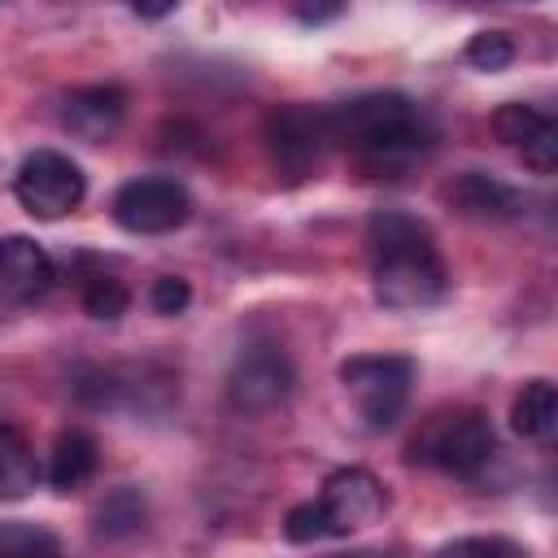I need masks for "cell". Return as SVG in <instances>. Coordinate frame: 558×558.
Here are the masks:
<instances>
[{
  "mask_svg": "<svg viewBox=\"0 0 558 558\" xmlns=\"http://www.w3.org/2000/svg\"><path fill=\"white\" fill-rule=\"evenodd\" d=\"M366 240H371V283L384 310L410 314L445 301L449 270L440 248L432 244V231L418 218L401 209H384L371 218Z\"/></svg>",
  "mask_w": 558,
  "mask_h": 558,
  "instance_id": "obj_1",
  "label": "cell"
},
{
  "mask_svg": "<svg viewBox=\"0 0 558 558\" xmlns=\"http://www.w3.org/2000/svg\"><path fill=\"white\" fill-rule=\"evenodd\" d=\"M323 113L331 144L362 153L375 170H401L432 148V126L423 109L401 92H366Z\"/></svg>",
  "mask_w": 558,
  "mask_h": 558,
  "instance_id": "obj_2",
  "label": "cell"
},
{
  "mask_svg": "<svg viewBox=\"0 0 558 558\" xmlns=\"http://www.w3.org/2000/svg\"><path fill=\"white\" fill-rule=\"evenodd\" d=\"M493 453H497V436L480 410H440L410 440V462L436 466L458 480H475L493 462Z\"/></svg>",
  "mask_w": 558,
  "mask_h": 558,
  "instance_id": "obj_3",
  "label": "cell"
},
{
  "mask_svg": "<svg viewBox=\"0 0 558 558\" xmlns=\"http://www.w3.org/2000/svg\"><path fill=\"white\" fill-rule=\"evenodd\" d=\"M340 384L357 405L362 427L384 432L401 418L414 388V357L405 353H357L340 362Z\"/></svg>",
  "mask_w": 558,
  "mask_h": 558,
  "instance_id": "obj_4",
  "label": "cell"
},
{
  "mask_svg": "<svg viewBox=\"0 0 558 558\" xmlns=\"http://www.w3.org/2000/svg\"><path fill=\"white\" fill-rule=\"evenodd\" d=\"M83 192H87L83 170H78L65 153H57V148H35V153L17 166V174H13V196H17V205H22L31 218H44V222L65 218L70 209H78V205H83Z\"/></svg>",
  "mask_w": 558,
  "mask_h": 558,
  "instance_id": "obj_5",
  "label": "cell"
},
{
  "mask_svg": "<svg viewBox=\"0 0 558 558\" xmlns=\"http://www.w3.org/2000/svg\"><path fill=\"white\" fill-rule=\"evenodd\" d=\"M113 222L131 235H166L174 227L187 222L192 214V196L179 179L170 174H144V179H131L113 192Z\"/></svg>",
  "mask_w": 558,
  "mask_h": 558,
  "instance_id": "obj_6",
  "label": "cell"
},
{
  "mask_svg": "<svg viewBox=\"0 0 558 558\" xmlns=\"http://www.w3.org/2000/svg\"><path fill=\"white\" fill-rule=\"evenodd\" d=\"M296 388V371H292V357L279 349V344H253L235 357L231 375H227V397L235 410H248V414H262V410H275L292 397Z\"/></svg>",
  "mask_w": 558,
  "mask_h": 558,
  "instance_id": "obj_7",
  "label": "cell"
},
{
  "mask_svg": "<svg viewBox=\"0 0 558 558\" xmlns=\"http://www.w3.org/2000/svg\"><path fill=\"white\" fill-rule=\"evenodd\" d=\"M388 497H384V484L366 471V466H340L327 475L314 510L323 519V532L327 536H349L366 523H375L384 514Z\"/></svg>",
  "mask_w": 558,
  "mask_h": 558,
  "instance_id": "obj_8",
  "label": "cell"
},
{
  "mask_svg": "<svg viewBox=\"0 0 558 558\" xmlns=\"http://www.w3.org/2000/svg\"><path fill=\"white\" fill-rule=\"evenodd\" d=\"M266 144H270V157H275V170L279 174L305 179L318 166L323 148L331 144L327 113L314 109V105H283L266 122Z\"/></svg>",
  "mask_w": 558,
  "mask_h": 558,
  "instance_id": "obj_9",
  "label": "cell"
},
{
  "mask_svg": "<svg viewBox=\"0 0 558 558\" xmlns=\"http://www.w3.org/2000/svg\"><path fill=\"white\" fill-rule=\"evenodd\" d=\"M493 131H497L501 144L519 148L523 161L536 174H554V166H558V122L549 113H541L536 105L510 100V105H501L493 113Z\"/></svg>",
  "mask_w": 558,
  "mask_h": 558,
  "instance_id": "obj_10",
  "label": "cell"
},
{
  "mask_svg": "<svg viewBox=\"0 0 558 558\" xmlns=\"http://www.w3.org/2000/svg\"><path fill=\"white\" fill-rule=\"evenodd\" d=\"M126 118V92L118 83H87L61 96V126L74 140L100 144L109 140Z\"/></svg>",
  "mask_w": 558,
  "mask_h": 558,
  "instance_id": "obj_11",
  "label": "cell"
},
{
  "mask_svg": "<svg viewBox=\"0 0 558 558\" xmlns=\"http://www.w3.org/2000/svg\"><path fill=\"white\" fill-rule=\"evenodd\" d=\"M57 270L44 244L31 235H4L0 240V305H31L52 288Z\"/></svg>",
  "mask_w": 558,
  "mask_h": 558,
  "instance_id": "obj_12",
  "label": "cell"
},
{
  "mask_svg": "<svg viewBox=\"0 0 558 558\" xmlns=\"http://www.w3.org/2000/svg\"><path fill=\"white\" fill-rule=\"evenodd\" d=\"M445 201L471 222H506V218H519V209H523V196L510 183H501L493 174H480V170H466V174L449 179Z\"/></svg>",
  "mask_w": 558,
  "mask_h": 558,
  "instance_id": "obj_13",
  "label": "cell"
},
{
  "mask_svg": "<svg viewBox=\"0 0 558 558\" xmlns=\"http://www.w3.org/2000/svg\"><path fill=\"white\" fill-rule=\"evenodd\" d=\"M96 462H100V449H96V436L83 432V427H70L52 440V453H48V484L57 493H74L83 488L92 475H96Z\"/></svg>",
  "mask_w": 558,
  "mask_h": 558,
  "instance_id": "obj_14",
  "label": "cell"
},
{
  "mask_svg": "<svg viewBox=\"0 0 558 558\" xmlns=\"http://www.w3.org/2000/svg\"><path fill=\"white\" fill-rule=\"evenodd\" d=\"M510 427L527 440H549L558 427V392L549 379H527L510 405Z\"/></svg>",
  "mask_w": 558,
  "mask_h": 558,
  "instance_id": "obj_15",
  "label": "cell"
},
{
  "mask_svg": "<svg viewBox=\"0 0 558 558\" xmlns=\"http://www.w3.org/2000/svg\"><path fill=\"white\" fill-rule=\"evenodd\" d=\"M39 458L17 427L0 423V501H17L39 484Z\"/></svg>",
  "mask_w": 558,
  "mask_h": 558,
  "instance_id": "obj_16",
  "label": "cell"
},
{
  "mask_svg": "<svg viewBox=\"0 0 558 558\" xmlns=\"http://www.w3.org/2000/svg\"><path fill=\"white\" fill-rule=\"evenodd\" d=\"M78 301H83V310H87L92 318L113 323V318L126 314L131 292H126V283H122L118 275H109V270H87V275H78Z\"/></svg>",
  "mask_w": 558,
  "mask_h": 558,
  "instance_id": "obj_17",
  "label": "cell"
},
{
  "mask_svg": "<svg viewBox=\"0 0 558 558\" xmlns=\"http://www.w3.org/2000/svg\"><path fill=\"white\" fill-rule=\"evenodd\" d=\"M144 514H148V506H144V497H140L135 488H113V493L96 506V532H100L105 541L135 536V532L144 527Z\"/></svg>",
  "mask_w": 558,
  "mask_h": 558,
  "instance_id": "obj_18",
  "label": "cell"
},
{
  "mask_svg": "<svg viewBox=\"0 0 558 558\" xmlns=\"http://www.w3.org/2000/svg\"><path fill=\"white\" fill-rule=\"evenodd\" d=\"M0 558H61V541L39 523L9 519L0 523Z\"/></svg>",
  "mask_w": 558,
  "mask_h": 558,
  "instance_id": "obj_19",
  "label": "cell"
},
{
  "mask_svg": "<svg viewBox=\"0 0 558 558\" xmlns=\"http://www.w3.org/2000/svg\"><path fill=\"white\" fill-rule=\"evenodd\" d=\"M466 61L475 65V70H506L510 61H514V44H510V35L506 31H480V35H471V44H466Z\"/></svg>",
  "mask_w": 558,
  "mask_h": 558,
  "instance_id": "obj_20",
  "label": "cell"
},
{
  "mask_svg": "<svg viewBox=\"0 0 558 558\" xmlns=\"http://www.w3.org/2000/svg\"><path fill=\"white\" fill-rule=\"evenodd\" d=\"M436 558H523L519 545L501 541V536H462L453 545H445Z\"/></svg>",
  "mask_w": 558,
  "mask_h": 558,
  "instance_id": "obj_21",
  "label": "cell"
},
{
  "mask_svg": "<svg viewBox=\"0 0 558 558\" xmlns=\"http://www.w3.org/2000/svg\"><path fill=\"white\" fill-rule=\"evenodd\" d=\"M187 301H192V288H187L183 275H157L153 288H148V305L157 314H183Z\"/></svg>",
  "mask_w": 558,
  "mask_h": 558,
  "instance_id": "obj_22",
  "label": "cell"
},
{
  "mask_svg": "<svg viewBox=\"0 0 558 558\" xmlns=\"http://www.w3.org/2000/svg\"><path fill=\"white\" fill-rule=\"evenodd\" d=\"M336 13H340V4H305V9H296L301 22H327V17H336Z\"/></svg>",
  "mask_w": 558,
  "mask_h": 558,
  "instance_id": "obj_23",
  "label": "cell"
},
{
  "mask_svg": "<svg viewBox=\"0 0 558 558\" xmlns=\"http://www.w3.org/2000/svg\"><path fill=\"white\" fill-rule=\"evenodd\" d=\"M174 13V4H135V17H166Z\"/></svg>",
  "mask_w": 558,
  "mask_h": 558,
  "instance_id": "obj_24",
  "label": "cell"
},
{
  "mask_svg": "<svg viewBox=\"0 0 558 558\" xmlns=\"http://www.w3.org/2000/svg\"><path fill=\"white\" fill-rule=\"evenodd\" d=\"M336 558H388V554H336Z\"/></svg>",
  "mask_w": 558,
  "mask_h": 558,
  "instance_id": "obj_25",
  "label": "cell"
}]
</instances>
